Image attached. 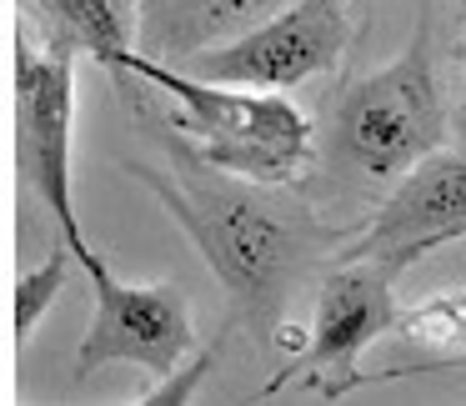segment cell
I'll use <instances>...</instances> for the list:
<instances>
[{
  "label": "cell",
  "mask_w": 466,
  "mask_h": 406,
  "mask_svg": "<svg viewBox=\"0 0 466 406\" xmlns=\"http://www.w3.org/2000/svg\"><path fill=\"white\" fill-rule=\"evenodd\" d=\"M351 41L346 0H296L291 11L241 31L226 46H201L186 71L221 86H251V91H291L311 76L331 71Z\"/></svg>",
  "instance_id": "7"
},
{
  "label": "cell",
  "mask_w": 466,
  "mask_h": 406,
  "mask_svg": "<svg viewBox=\"0 0 466 406\" xmlns=\"http://www.w3.org/2000/svg\"><path fill=\"white\" fill-rule=\"evenodd\" d=\"M446 141V91L431 61L426 25L381 71L346 86L326 121V166L356 186L401 181L421 156Z\"/></svg>",
  "instance_id": "3"
},
{
  "label": "cell",
  "mask_w": 466,
  "mask_h": 406,
  "mask_svg": "<svg viewBox=\"0 0 466 406\" xmlns=\"http://www.w3.org/2000/svg\"><path fill=\"white\" fill-rule=\"evenodd\" d=\"M461 66H466V25H461Z\"/></svg>",
  "instance_id": "14"
},
{
  "label": "cell",
  "mask_w": 466,
  "mask_h": 406,
  "mask_svg": "<svg viewBox=\"0 0 466 406\" xmlns=\"http://www.w3.org/2000/svg\"><path fill=\"white\" fill-rule=\"evenodd\" d=\"M71 261L76 251L71 246H51V256H46L35 271L15 276V291H11V316H15V341H25V336L35 331V321H41L46 311H51V301L66 291V276H71Z\"/></svg>",
  "instance_id": "11"
},
{
  "label": "cell",
  "mask_w": 466,
  "mask_h": 406,
  "mask_svg": "<svg viewBox=\"0 0 466 406\" xmlns=\"http://www.w3.org/2000/svg\"><path fill=\"white\" fill-rule=\"evenodd\" d=\"M71 121H76V51L15 31L11 46V131H15V176L25 191L41 196L51 211L56 236L76 251H96L81 231L71 191Z\"/></svg>",
  "instance_id": "4"
},
{
  "label": "cell",
  "mask_w": 466,
  "mask_h": 406,
  "mask_svg": "<svg viewBox=\"0 0 466 406\" xmlns=\"http://www.w3.org/2000/svg\"><path fill=\"white\" fill-rule=\"evenodd\" d=\"M76 266H86L96 291V321L76 346V381L96 376L101 366H141L156 381L176 376L186 366L196 346V326H191V301L181 286L171 281H151V286H131L106 266L101 251H86Z\"/></svg>",
  "instance_id": "6"
},
{
  "label": "cell",
  "mask_w": 466,
  "mask_h": 406,
  "mask_svg": "<svg viewBox=\"0 0 466 406\" xmlns=\"http://www.w3.org/2000/svg\"><path fill=\"white\" fill-rule=\"evenodd\" d=\"M401 326V306H396V271L371 256H341L331 271L321 276V296H316L311 336L306 351L291 366L271 376L266 396H276L291 381H311L321 396H346L351 386H361L366 376L356 371L361 351L381 336H391Z\"/></svg>",
  "instance_id": "5"
},
{
  "label": "cell",
  "mask_w": 466,
  "mask_h": 406,
  "mask_svg": "<svg viewBox=\"0 0 466 406\" xmlns=\"http://www.w3.org/2000/svg\"><path fill=\"white\" fill-rule=\"evenodd\" d=\"M456 236H466V151L436 146L396 181L361 241H351L341 256H371L401 276Z\"/></svg>",
  "instance_id": "8"
},
{
  "label": "cell",
  "mask_w": 466,
  "mask_h": 406,
  "mask_svg": "<svg viewBox=\"0 0 466 406\" xmlns=\"http://www.w3.org/2000/svg\"><path fill=\"white\" fill-rule=\"evenodd\" d=\"M211 361H216V346H206V351H196L191 361L181 366L176 376H166L161 386H151V391L141 396V406H166V401H191V391H196V381H201L206 371H211Z\"/></svg>",
  "instance_id": "13"
},
{
  "label": "cell",
  "mask_w": 466,
  "mask_h": 406,
  "mask_svg": "<svg viewBox=\"0 0 466 406\" xmlns=\"http://www.w3.org/2000/svg\"><path fill=\"white\" fill-rule=\"evenodd\" d=\"M116 71L136 76L171 101V116H161L166 126H156V136L186 146L196 161L251 176V181H291L311 161L316 131L306 111H296L281 91L181 76L146 51H131Z\"/></svg>",
  "instance_id": "2"
},
{
  "label": "cell",
  "mask_w": 466,
  "mask_h": 406,
  "mask_svg": "<svg viewBox=\"0 0 466 406\" xmlns=\"http://www.w3.org/2000/svg\"><path fill=\"white\" fill-rule=\"evenodd\" d=\"M161 146L171 156L166 166L126 161V171L201 251L231 301V321L246 326L256 341H276L286 301L346 231L326 226L301 196H286L281 181H251L206 166L166 136Z\"/></svg>",
  "instance_id": "1"
},
{
  "label": "cell",
  "mask_w": 466,
  "mask_h": 406,
  "mask_svg": "<svg viewBox=\"0 0 466 406\" xmlns=\"http://www.w3.org/2000/svg\"><path fill=\"white\" fill-rule=\"evenodd\" d=\"M266 0H136L141 21V51L156 61H191L201 41H216Z\"/></svg>",
  "instance_id": "10"
},
{
  "label": "cell",
  "mask_w": 466,
  "mask_h": 406,
  "mask_svg": "<svg viewBox=\"0 0 466 406\" xmlns=\"http://www.w3.org/2000/svg\"><path fill=\"white\" fill-rule=\"evenodd\" d=\"M401 336H421V341L446 346L451 356H466V286L456 296H436V301H421L411 311H401Z\"/></svg>",
  "instance_id": "12"
},
{
  "label": "cell",
  "mask_w": 466,
  "mask_h": 406,
  "mask_svg": "<svg viewBox=\"0 0 466 406\" xmlns=\"http://www.w3.org/2000/svg\"><path fill=\"white\" fill-rule=\"evenodd\" d=\"M21 15L41 31V41L71 46L76 56H91L106 71L141 51L136 0H21Z\"/></svg>",
  "instance_id": "9"
}]
</instances>
